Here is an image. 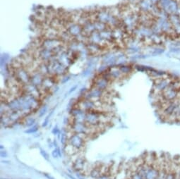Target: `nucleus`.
I'll use <instances>...</instances> for the list:
<instances>
[{
  "mask_svg": "<svg viewBox=\"0 0 180 179\" xmlns=\"http://www.w3.org/2000/svg\"><path fill=\"white\" fill-rule=\"evenodd\" d=\"M160 98L165 101L170 102L174 101L180 97V91L175 89L173 87L170 85L165 90H164L161 93H159Z\"/></svg>",
  "mask_w": 180,
  "mask_h": 179,
  "instance_id": "obj_1",
  "label": "nucleus"
},
{
  "mask_svg": "<svg viewBox=\"0 0 180 179\" xmlns=\"http://www.w3.org/2000/svg\"><path fill=\"white\" fill-rule=\"evenodd\" d=\"M86 137L83 135L74 133H73L72 135L68 138L67 143L73 146L78 150H81L83 148L86 143Z\"/></svg>",
  "mask_w": 180,
  "mask_h": 179,
  "instance_id": "obj_2",
  "label": "nucleus"
},
{
  "mask_svg": "<svg viewBox=\"0 0 180 179\" xmlns=\"http://www.w3.org/2000/svg\"><path fill=\"white\" fill-rule=\"evenodd\" d=\"M85 123L91 127H97L101 123V114L93 111L86 112Z\"/></svg>",
  "mask_w": 180,
  "mask_h": 179,
  "instance_id": "obj_3",
  "label": "nucleus"
},
{
  "mask_svg": "<svg viewBox=\"0 0 180 179\" xmlns=\"http://www.w3.org/2000/svg\"><path fill=\"white\" fill-rule=\"evenodd\" d=\"M87 166V162L86 158L83 156H79L73 162L72 166L75 171L79 173H82L85 171V169H86Z\"/></svg>",
  "mask_w": 180,
  "mask_h": 179,
  "instance_id": "obj_4",
  "label": "nucleus"
},
{
  "mask_svg": "<svg viewBox=\"0 0 180 179\" xmlns=\"http://www.w3.org/2000/svg\"><path fill=\"white\" fill-rule=\"evenodd\" d=\"M78 107L83 110H84L85 111L88 112V111H93L95 108V102H93V100H83L81 104L79 105Z\"/></svg>",
  "mask_w": 180,
  "mask_h": 179,
  "instance_id": "obj_5",
  "label": "nucleus"
},
{
  "mask_svg": "<svg viewBox=\"0 0 180 179\" xmlns=\"http://www.w3.org/2000/svg\"><path fill=\"white\" fill-rule=\"evenodd\" d=\"M102 174H103V167L100 166H95L89 172L90 176L93 179H97Z\"/></svg>",
  "mask_w": 180,
  "mask_h": 179,
  "instance_id": "obj_6",
  "label": "nucleus"
},
{
  "mask_svg": "<svg viewBox=\"0 0 180 179\" xmlns=\"http://www.w3.org/2000/svg\"><path fill=\"white\" fill-rule=\"evenodd\" d=\"M168 20L172 24V26H173V28L180 24V16L176 13L169 15Z\"/></svg>",
  "mask_w": 180,
  "mask_h": 179,
  "instance_id": "obj_7",
  "label": "nucleus"
},
{
  "mask_svg": "<svg viewBox=\"0 0 180 179\" xmlns=\"http://www.w3.org/2000/svg\"><path fill=\"white\" fill-rule=\"evenodd\" d=\"M65 149L66 153L69 156H73V155L77 154L79 151L77 149H76L75 147H73V146L70 145L69 144H67L65 145V149Z\"/></svg>",
  "mask_w": 180,
  "mask_h": 179,
  "instance_id": "obj_8",
  "label": "nucleus"
},
{
  "mask_svg": "<svg viewBox=\"0 0 180 179\" xmlns=\"http://www.w3.org/2000/svg\"><path fill=\"white\" fill-rule=\"evenodd\" d=\"M38 128H39V126L37 125H34L31 127H30L28 129L26 130L24 132L25 133H28V134H33V133H36L37 131H38Z\"/></svg>",
  "mask_w": 180,
  "mask_h": 179,
  "instance_id": "obj_9",
  "label": "nucleus"
},
{
  "mask_svg": "<svg viewBox=\"0 0 180 179\" xmlns=\"http://www.w3.org/2000/svg\"><path fill=\"white\" fill-rule=\"evenodd\" d=\"M36 123V119L33 118H28L26 119L25 122H24V125L25 126H27V127H31L33 126H34Z\"/></svg>",
  "mask_w": 180,
  "mask_h": 179,
  "instance_id": "obj_10",
  "label": "nucleus"
},
{
  "mask_svg": "<svg viewBox=\"0 0 180 179\" xmlns=\"http://www.w3.org/2000/svg\"><path fill=\"white\" fill-rule=\"evenodd\" d=\"M52 155L54 158H59L62 157V153L60 152V149L59 147H56L52 152Z\"/></svg>",
  "mask_w": 180,
  "mask_h": 179,
  "instance_id": "obj_11",
  "label": "nucleus"
},
{
  "mask_svg": "<svg viewBox=\"0 0 180 179\" xmlns=\"http://www.w3.org/2000/svg\"><path fill=\"white\" fill-rule=\"evenodd\" d=\"M40 154L42 156V157H44V159H45L46 161H48V162L50 161V156H49L48 153H47L45 149L40 148Z\"/></svg>",
  "mask_w": 180,
  "mask_h": 179,
  "instance_id": "obj_12",
  "label": "nucleus"
},
{
  "mask_svg": "<svg viewBox=\"0 0 180 179\" xmlns=\"http://www.w3.org/2000/svg\"><path fill=\"white\" fill-rule=\"evenodd\" d=\"M47 108L46 106H44V107H42L40 109V111H39V117H42L45 114H46V112H47Z\"/></svg>",
  "mask_w": 180,
  "mask_h": 179,
  "instance_id": "obj_13",
  "label": "nucleus"
},
{
  "mask_svg": "<svg viewBox=\"0 0 180 179\" xmlns=\"http://www.w3.org/2000/svg\"><path fill=\"white\" fill-rule=\"evenodd\" d=\"M112 177L109 175V173H105V174H102L97 179H111Z\"/></svg>",
  "mask_w": 180,
  "mask_h": 179,
  "instance_id": "obj_14",
  "label": "nucleus"
},
{
  "mask_svg": "<svg viewBox=\"0 0 180 179\" xmlns=\"http://www.w3.org/2000/svg\"><path fill=\"white\" fill-rule=\"evenodd\" d=\"M52 114V112H51V114H49V115L45 118V119L44 120L43 123H42V126H43V127H45V126H47V124H48V123H49V119L50 118V116H51V114Z\"/></svg>",
  "mask_w": 180,
  "mask_h": 179,
  "instance_id": "obj_15",
  "label": "nucleus"
},
{
  "mask_svg": "<svg viewBox=\"0 0 180 179\" xmlns=\"http://www.w3.org/2000/svg\"><path fill=\"white\" fill-rule=\"evenodd\" d=\"M52 133L54 135H58V134H60V131H59V128H58V126H54V128L52 129Z\"/></svg>",
  "mask_w": 180,
  "mask_h": 179,
  "instance_id": "obj_16",
  "label": "nucleus"
},
{
  "mask_svg": "<svg viewBox=\"0 0 180 179\" xmlns=\"http://www.w3.org/2000/svg\"><path fill=\"white\" fill-rule=\"evenodd\" d=\"M0 155H1V157L2 158H6L8 157V153L6 150H1V152H0Z\"/></svg>",
  "mask_w": 180,
  "mask_h": 179,
  "instance_id": "obj_17",
  "label": "nucleus"
},
{
  "mask_svg": "<svg viewBox=\"0 0 180 179\" xmlns=\"http://www.w3.org/2000/svg\"><path fill=\"white\" fill-rule=\"evenodd\" d=\"M174 31L177 35H180V24H179L178 26H177L175 27H174Z\"/></svg>",
  "mask_w": 180,
  "mask_h": 179,
  "instance_id": "obj_18",
  "label": "nucleus"
},
{
  "mask_svg": "<svg viewBox=\"0 0 180 179\" xmlns=\"http://www.w3.org/2000/svg\"><path fill=\"white\" fill-rule=\"evenodd\" d=\"M171 52H172L174 53H180V48H179V47H175V48H173V49H171Z\"/></svg>",
  "mask_w": 180,
  "mask_h": 179,
  "instance_id": "obj_19",
  "label": "nucleus"
},
{
  "mask_svg": "<svg viewBox=\"0 0 180 179\" xmlns=\"http://www.w3.org/2000/svg\"><path fill=\"white\" fill-rule=\"evenodd\" d=\"M44 176H45V178L47 179H55L53 176H52L51 175H50V174H46V173H45L44 174Z\"/></svg>",
  "mask_w": 180,
  "mask_h": 179,
  "instance_id": "obj_20",
  "label": "nucleus"
},
{
  "mask_svg": "<svg viewBox=\"0 0 180 179\" xmlns=\"http://www.w3.org/2000/svg\"><path fill=\"white\" fill-rule=\"evenodd\" d=\"M67 176L69 178V179H76L73 176H72V175H70L69 174H67Z\"/></svg>",
  "mask_w": 180,
  "mask_h": 179,
  "instance_id": "obj_21",
  "label": "nucleus"
},
{
  "mask_svg": "<svg viewBox=\"0 0 180 179\" xmlns=\"http://www.w3.org/2000/svg\"><path fill=\"white\" fill-rule=\"evenodd\" d=\"M116 179L115 178H113V179Z\"/></svg>",
  "mask_w": 180,
  "mask_h": 179,
  "instance_id": "obj_22",
  "label": "nucleus"
},
{
  "mask_svg": "<svg viewBox=\"0 0 180 179\" xmlns=\"http://www.w3.org/2000/svg\"></svg>",
  "mask_w": 180,
  "mask_h": 179,
  "instance_id": "obj_23",
  "label": "nucleus"
}]
</instances>
